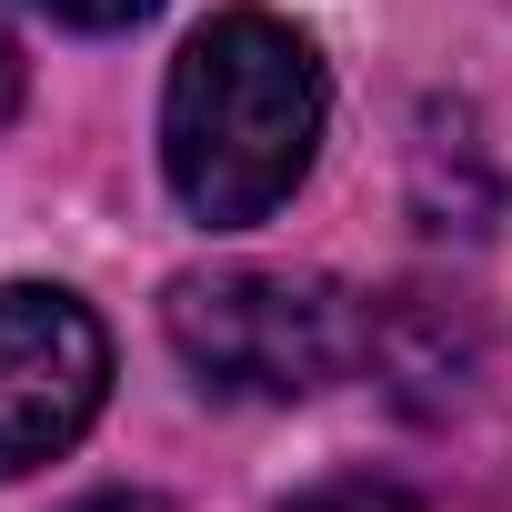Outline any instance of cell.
<instances>
[{
  "label": "cell",
  "instance_id": "2",
  "mask_svg": "<svg viewBox=\"0 0 512 512\" xmlns=\"http://www.w3.org/2000/svg\"><path fill=\"white\" fill-rule=\"evenodd\" d=\"M161 332L191 362V382L231 392V402H312L372 342L352 292L312 282V272H191V282H171Z\"/></svg>",
  "mask_w": 512,
  "mask_h": 512
},
{
  "label": "cell",
  "instance_id": "1",
  "mask_svg": "<svg viewBox=\"0 0 512 512\" xmlns=\"http://www.w3.org/2000/svg\"><path fill=\"white\" fill-rule=\"evenodd\" d=\"M322 111H332L322 51L292 21L211 11L181 41L171 91H161V171H171L181 211L211 231L272 221L322 151Z\"/></svg>",
  "mask_w": 512,
  "mask_h": 512
},
{
  "label": "cell",
  "instance_id": "5",
  "mask_svg": "<svg viewBox=\"0 0 512 512\" xmlns=\"http://www.w3.org/2000/svg\"><path fill=\"white\" fill-rule=\"evenodd\" d=\"M51 21H71V31H131V21H151L161 0H41Z\"/></svg>",
  "mask_w": 512,
  "mask_h": 512
},
{
  "label": "cell",
  "instance_id": "4",
  "mask_svg": "<svg viewBox=\"0 0 512 512\" xmlns=\"http://www.w3.org/2000/svg\"><path fill=\"white\" fill-rule=\"evenodd\" d=\"M292 512H422L402 482H372V472H342V482H312Z\"/></svg>",
  "mask_w": 512,
  "mask_h": 512
},
{
  "label": "cell",
  "instance_id": "6",
  "mask_svg": "<svg viewBox=\"0 0 512 512\" xmlns=\"http://www.w3.org/2000/svg\"><path fill=\"white\" fill-rule=\"evenodd\" d=\"M21 91H31V71H21V41H11V21H0V121L21 111Z\"/></svg>",
  "mask_w": 512,
  "mask_h": 512
},
{
  "label": "cell",
  "instance_id": "3",
  "mask_svg": "<svg viewBox=\"0 0 512 512\" xmlns=\"http://www.w3.org/2000/svg\"><path fill=\"white\" fill-rule=\"evenodd\" d=\"M111 392V332L61 282H0V482L61 462Z\"/></svg>",
  "mask_w": 512,
  "mask_h": 512
},
{
  "label": "cell",
  "instance_id": "7",
  "mask_svg": "<svg viewBox=\"0 0 512 512\" xmlns=\"http://www.w3.org/2000/svg\"><path fill=\"white\" fill-rule=\"evenodd\" d=\"M71 512H171L161 492H91V502H71Z\"/></svg>",
  "mask_w": 512,
  "mask_h": 512
}]
</instances>
